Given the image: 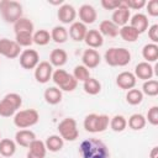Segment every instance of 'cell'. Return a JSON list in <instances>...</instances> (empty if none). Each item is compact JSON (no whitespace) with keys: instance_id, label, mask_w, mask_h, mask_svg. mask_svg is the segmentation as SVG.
Listing matches in <instances>:
<instances>
[{"instance_id":"6da1fadb","label":"cell","mask_w":158,"mask_h":158,"mask_svg":"<svg viewBox=\"0 0 158 158\" xmlns=\"http://www.w3.org/2000/svg\"><path fill=\"white\" fill-rule=\"evenodd\" d=\"M79 153L81 158H109L110 151L107 146L98 138L84 139L79 146Z\"/></svg>"},{"instance_id":"7a4b0ae2","label":"cell","mask_w":158,"mask_h":158,"mask_svg":"<svg viewBox=\"0 0 158 158\" xmlns=\"http://www.w3.org/2000/svg\"><path fill=\"white\" fill-rule=\"evenodd\" d=\"M105 60L111 67H125L131 62V53L123 47H112L105 52Z\"/></svg>"},{"instance_id":"3957f363","label":"cell","mask_w":158,"mask_h":158,"mask_svg":"<svg viewBox=\"0 0 158 158\" xmlns=\"http://www.w3.org/2000/svg\"><path fill=\"white\" fill-rule=\"evenodd\" d=\"M109 123H110V118L107 115L90 114L84 118V128L91 133L104 132L107 128Z\"/></svg>"},{"instance_id":"277c9868","label":"cell","mask_w":158,"mask_h":158,"mask_svg":"<svg viewBox=\"0 0 158 158\" xmlns=\"http://www.w3.org/2000/svg\"><path fill=\"white\" fill-rule=\"evenodd\" d=\"M22 104V98L16 93H10L4 96V99L0 101V116L2 117H10L12 116L17 109H20Z\"/></svg>"},{"instance_id":"5b68a950","label":"cell","mask_w":158,"mask_h":158,"mask_svg":"<svg viewBox=\"0 0 158 158\" xmlns=\"http://www.w3.org/2000/svg\"><path fill=\"white\" fill-rule=\"evenodd\" d=\"M40 120V115L35 109L21 110L14 116V125L19 128H27L36 125Z\"/></svg>"},{"instance_id":"8992f818","label":"cell","mask_w":158,"mask_h":158,"mask_svg":"<svg viewBox=\"0 0 158 158\" xmlns=\"http://www.w3.org/2000/svg\"><path fill=\"white\" fill-rule=\"evenodd\" d=\"M52 80L54 81L56 85L60 88V90H64V91H73L78 85L77 79L64 69L54 70L52 73Z\"/></svg>"},{"instance_id":"52a82bcc","label":"cell","mask_w":158,"mask_h":158,"mask_svg":"<svg viewBox=\"0 0 158 158\" xmlns=\"http://www.w3.org/2000/svg\"><path fill=\"white\" fill-rule=\"evenodd\" d=\"M0 11H1V15H2V17L6 22L15 23L19 19L22 17V6L17 1L5 0Z\"/></svg>"},{"instance_id":"ba28073f","label":"cell","mask_w":158,"mask_h":158,"mask_svg":"<svg viewBox=\"0 0 158 158\" xmlns=\"http://www.w3.org/2000/svg\"><path fill=\"white\" fill-rule=\"evenodd\" d=\"M59 135L65 141H75L79 136V131L77 128V121L73 117L63 118L58 125Z\"/></svg>"},{"instance_id":"9c48e42d","label":"cell","mask_w":158,"mask_h":158,"mask_svg":"<svg viewBox=\"0 0 158 158\" xmlns=\"http://www.w3.org/2000/svg\"><path fill=\"white\" fill-rule=\"evenodd\" d=\"M20 52H21V47L15 41H11L9 38L0 40V54L1 56L9 59H14L20 56Z\"/></svg>"},{"instance_id":"30bf717a","label":"cell","mask_w":158,"mask_h":158,"mask_svg":"<svg viewBox=\"0 0 158 158\" xmlns=\"http://www.w3.org/2000/svg\"><path fill=\"white\" fill-rule=\"evenodd\" d=\"M40 63V54L35 49H25L20 53V65L23 69H35Z\"/></svg>"},{"instance_id":"8fae6325","label":"cell","mask_w":158,"mask_h":158,"mask_svg":"<svg viewBox=\"0 0 158 158\" xmlns=\"http://www.w3.org/2000/svg\"><path fill=\"white\" fill-rule=\"evenodd\" d=\"M52 73H53V68L51 63L46 60L40 62L35 68V78L41 84H46L47 81H49V79L52 78Z\"/></svg>"},{"instance_id":"7c38bea8","label":"cell","mask_w":158,"mask_h":158,"mask_svg":"<svg viewBox=\"0 0 158 158\" xmlns=\"http://www.w3.org/2000/svg\"><path fill=\"white\" fill-rule=\"evenodd\" d=\"M130 19H131V12H130V10L126 6L125 0H122V5L118 9L114 10V12H112V22L117 27L118 26L122 27V26L127 25V22H128Z\"/></svg>"},{"instance_id":"4fadbf2b","label":"cell","mask_w":158,"mask_h":158,"mask_svg":"<svg viewBox=\"0 0 158 158\" xmlns=\"http://www.w3.org/2000/svg\"><path fill=\"white\" fill-rule=\"evenodd\" d=\"M81 60H83V65L84 67H86L88 69H93V68H96L100 64L101 58H100V54H99V52L96 49L89 48V49L84 51Z\"/></svg>"},{"instance_id":"5bb4252c","label":"cell","mask_w":158,"mask_h":158,"mask_svg":"<svg viewBox=\"0 0 158 158\" xmlns=\"http://www.w3.org/2000/svg\"><path fill=\"white\" fill-rule=\"evenodd\" d=\"M58 19L63 23H73L77 17V11L70 4H63L60 5L58 10Z\"/></svg>"},{"instance_id":"9a60e30c","label":"cell","mask_w":158,"mask_h":158,"mask_svg":"<svg viewBox=\"0 0 158 158\" xmlns=\"http://www.w3.org/2000/svg\"><path fill=\"white\" fill-rule=\"evenodd\" d=\"M136 77L133 73L131 72H122L117 75L116 78V84L118 88L123 89V90H130L133 89L136 85Z\"/></svg>"},{"instance_id":"2e32d148","label":"cell","mask_w":158,"mask_h":158,"mask_svg":"<svg viewBox=\"0 0 158 158\" xmlns=\"http://www.w3.org/2000/svg\"><path fill=\"white\" fill-rule=\"evenodd\" d=\"M96 10L89 5V4H84L79 7V19L80 22L84 25H89V23H94L96 20Z\"/></svg>"},{"instance_id":"e0dca14e","label":"cell","mask_w":158,"mask_h":158,"mask_svg":"<svg viewBox=\"0 0 158 158\" xmlns=\"http://www.w3.org/2000/svg\"><path fill=\"white\" fill-rule=\"evenodd\" d=\"M130 26L133 27L139 35L146 32L148 30V17L144 15V14H135L131 19H130Z\"/></svg>"},{"instance_id":"ac0fdd59","label":"cell","mask_w":158,"mask_h":158,"mask_svg":"<svg viewBox=\"0 0 158 158\" xmlns=\"http://www.w3.org/2000/svg\"><path fill=\"white\" fill-rule=\"evenodd\" d=\"M46 144L44 142L40 139H35L30 146H28V152H27V158H44L46 157Z\"/></svg>"},{"instance_id":"d6986e66","label":"cell","mask_w":158,"mask_h":158,"mask_svg":"<svg viewBox=\"0 0 158 158\" xmlns=\"http://www.w3.org/2000/svg\"><path fill=\"white\" fill-rule=\"evenodd\" d=\"M88 32V28H86V25L81 23L80 21H77V22H73L69 27V36L73 41L75 42H80L84 40L85 35Z\"/></svg>"},{"instance_id":"ffe728a7","label":"cell","mask_w":158,"mask_h":158,"mask_svg":"<svg viewBox=\"0 0 158 158\" xmlns=\"http://www.w3.org/2000/svg\"><path fill=\"white\" fill-rule=\"evenodd\" d=\"M153 74H154L153 67L147 62H141L135 68V77L138 78V79H142L144 81L152 79Z\"/></svg>"},{"instance_id":"44dd1931","label":"cell","mask_w":158,"mask_h":158,"mask_svg":"<svg viewBox=\"0 0 158 158\" xmlns=\"http://www.w3.org/2000/svg\"><path fill=\"white\" fill-rule=\"evenodd\" d=\"M35 139L36 135L31 130H20L15 135V142L22 147H28Z\"/></svg>"},{"instance_id":"7402d4cb","label":"cell","mask_w":158,"mask_h":158,"mask_svg":"<svg viewBox=\"0 0 158 158\" xmlns=\"http://www.w3.org/2000/svg\"><path fill=\"white\" fill-rule=\"evenodd\" d=\"M84 41L93 49L101 47L102 43H104L102 36H101V33L98 30H88V32H86V35L84 37Z\"/></svg>"},{"instance_id":"603a6c76","label":"cell","mask_w":158,"mask_h":158,"mask_svg":"<svg viewBox=\"0 0 158 158\" xmlns=\"http://www.w3.org/2000/svg\"><path fill=\"white\" fill-rule=\"evenodd\" d=\"M118 27L110 20H104L99 25V32L101 36H107V37H116L118 35Z\"/></svg>"},{"instance_id":"cb8c5ba5","label":"cell","mask_w":158,"mask_h":158,"mask_svg":"<svg viewBox=\"0 0 158 158\" xmlns=\"http://www.w3.org/2000/svg\"><path fill=\"white\" fill-rule=\"evenodd\" d=\"M67 59H68V54L64 49H60V48H56L51 52L49 54V62H51V65H56V67H62L67 63Z\"/></svg>"},{"instance_id":"d4e9b609","label":"cell","mask_w":158,"mask_h":158,"mask_svg":"<svg viewBox=\"0 0 158 158\" xmlns=\"http://www.w3.org/2000/svg\"><path fill=\"white\" fill-rule=\"evenodd\" d=\"M44 100L51 105H57L62 101V90L56 86H49L44 90Z\"/></svg>"},{"instance_id":"484cf974","label":"cell","mask_w":158,"mask_h":158,"mask_svg":"<svg viewBox=\"0 0 158 158\" xmlns=\"http://www.w3.org/2000/svg\"><path fill=\"white\" fill-rule=\"evenodd\" d=\"M14 30H15V35L16 33H32L33 23L31 20L26 17H21L14 23Z\"/></svg>"},{"instance_id":"4316f807","label":"cell","mask_w":158,"mask_h":158,"mask_svg":"<svg viewBox=\"0 0 158 158\" xmlns=\"http://www.w3.org/2000/svg\"><path fill=\"white\" fill-rule=\"evenodd\" d=\"M46 148L51 152H58L63 148V144H64V139L58 136V135H52V136H48L46 142Z\"/></svg>"},{"instance_id":"83f0119b","label":"cell","mask_w":158,"mask_h":158,"mask_svg":"<svg viewBox=\"0 0 158 158\" xmlns=\"http://www.w3.org/2000/svg\"><path fill=\"white\" fill-rule=\"evenodd\" d=\"M142 56L147 63L156 62L158 59V46L156 43H148L142 48Z\"/></svg>"},{"instance_id":"f1b7e54d","label":"cell","mask_w":158,"mask_h":158,"mask_svg":"<svg viewBox=\"0 0 158 158\" xmlns=\"http://www.w3.org/2000/svg\"><path fill=\"white\" fill-rule=\"evenodd\" d=\"M16 152V143L10 138L0 139V154L2 157H11Z\"/></svg>"},{"instance_id":"f546056e","label":"cell","mask_w":158,"mask_h":158,"mask_svg":"<svg viewBox=\"0 0 158 158\" xmlns=\"http://www.w3.org/2000/svg\"><path fill=\"white\" fill-rule=\"evenodd\" d=\"M68 31L63 26H54L51 31V40L56 43H64L68 40Z\"/></svg>"},{"instance_id":"4dcf8cb0","label":"cell","mask_w":158,"mask_h":158,"mask_svg":"<svg viewBox=\"0 0 158 158\" xmlns=\"http://www.w3.org/2000/svg\"><path fill=\"white\" fill-rule=\"evenodd\" d=\"M118 35L121 36V38H122L123 41H127V42H135V41L138 38V36H139V33H138L133 27H131L130 25L122 26V27L118 30Z\"/></svg>"},{"instance_id":"1f68e13d","label":"cell","mask_w":158,"mask_h":158,"mask_svg":"<svg viewBox=\"0 0 158 158\" xmlns=\"http://www.w3.org/2000/svg\"><path fill=\"white\" fill-rule=\"evenodd\" d=\"M83 88H84V91H85L86 94H89V95H96V94H99L100 90H101V84H100V81H99L98 79H95V78H89L88 80L84 81Z\"/></svg>"},{"instance_id":"d6a6232c","label":"cell","mask_w":158,"mask_h":158,"mask_svg":"<svg viewBox=\"0 0 158 158\" xmlns=\"http://www.w3.org/2000/svg\"><path fill=\"white\" fill-rule=\"evenodd\" d=\"M128 126H130V128H132L135 131L142 130L146 126V117L141 114H133L128 118Z\"/></svg>"},{"instance_id":"836d02e7","label":"cell","mask_w":158,"mask_h":158,"mask_svg":"<svg viewBox=\"0 0 158 158\" xmlns=\"http://www.w3.org/2000/svg\"><path fill=\"white\" fill-rule=\"evenodd\" d=\"M32 41L38 46H46L51 41V33L47 30H38L32 35Z\"/></svg>"},{"instance_id":"e575fe53","label":"cell","mask_w":158,"mask_h":158,"mask_svg":"<svg viewBox=\"0 0 158 158\" xmlns=\"http://www.w3.org/2000/svg\"><path fill=\"white\" fill-rule=\"evenodd\" d=\"M143 100V93L139 89H130L126 94V101L130 105H138Z\"/></svg>"},{"instance_id":"d590c367","label":"cell","mask_w":158,"mask_h":158,"mask_svg":"<svg viewBox=\"0 0 158 158\" xmlns=\"http://www.w3.org/2000/svg\"><path fill=\"white\" fill-rule=\"evenodd\" d=\"M142 93L148 96H156L158 95V81L156 79L146 80L142 85Z\"/></svg>"},{"instance_id":"8d00e7d4","label":"cell","mask_w":158,"mask_h":158,"mask_svg":"<svg viewBox=\"0 0 158 158\" xmlns=\"http://www.w3.org/2000/svg\"><path fill=\"white\" fill-rule=\"evenodd\" d=\"M127 126V121L122 115H116L110 120V127L115 132H122Z\"/></svg>"},{"instance_id":"74e56055","label":"cell","mask_w":158,"mask_h":158,"mask_svg":"<svg viewBox=\"0 0 158 158\" xmlns=\"http://www.w3.org/2000/svg\"><path fill=\"white\" fill-rule=\"evenodd\" d=\"M72 75L77 79V81H83V83L90 78L89 69H88L86 67H84L83 64H81V65H77V67L74 68V72H73Z\"/></svg>"},{"instance_id":"f35d334b","label":"cell","mask_w":158,"mask_h":158,"mask_svg":"<svg viewBox=\"0 0 158 158\" xmlns=\"http://www.w3.org/2000/svg\"><path fill=\"white\" fill-rule=\"evenodd\" d=\"M15 42L20 47H30L33 43V41H32V33H16Z\"/></svg>"},{"instance_id":"ab89813d","label":"cell","mask_w":158,"mask_h":158,"mask_svg":"<svg viewBox=\"0 0 158 158\" xmlns=\"http://www.w3.org/2000/svg\"><path fill=\"white\" fill-rule=\"evenodd\" d=\"M147 120L151 125H158V106H152L147 112Z\"/></svg>"},{"instance_id":"60d3db41","label":"cell","mask_w":158,"mask_h":158,"mask_svg":"<svg viewBox=\"0 0 158 158\" xmlns=\"http://www.w3.org/2000/svg\"><path fill=\"white\" fill-rule=\"evenodd\" d=\"M122 5V0H101V6L106 10H116Z\"/></svg>"},{"instance_id":"b9f144b4","label":"cell","mask_w":158,"mask_h":158,"mask_svg":"<svg viewBox=\"0 0 158 158\" xmlns=\"http://www.w3.org/2000/svg\"><path fill=\"white\" fill-rule=\"evenodd\" d=\"M127 9H133V10H139L143 6H146V1L144 0H125Z\"/></svg>"},{"instance_id":"7bdbcfd3","label":"cell","mask_w":158,"mask_h":158,"mask_svg":"<svg viewBox=\"0 0 158 158\" xmlns=\"http://www.w3.org/2000/svg\"><path fill=\"white\" fill-rule=\"evenodd\" d=\"M147 12L151 16H158V0H151L146 2Z\"/></svg>"},{"instance_id":"ee69618b","label":"cell","mask_w":158,"mask_h":158,"mask_svg":"<svg viewBox=\"0 0 158 158\" xmlns=\"http://www.w3.org/2000/svg\"><path fill=\"white\" fill-rule=\"evenodd\" d=\"M148 37L152 40V43L157 44V42H158V25L157 23L148 27Z\"/></svg>"},{"instance_id":"f6af8a7d","label":"cell","mask_w":158,"mask_h":158,"mask_svg":"<svg viewBox=\"0 0 158 158\" xmlns=\"http://www.w3.org/2000/svg\"><path fill=\"white\" fill-rule=\"evenodd\" d=\"M157 156H158V147H153L149 153V158H157Z\"/></svg>"},{"instance_id":"bcb514c9","label":"cell","mask_w":158,"mask_h":158,"mask_svg":"<svg viewBox=\"0 0 158 158\" xmlns=\"http://www.w3.org/2000/svg\"><path fill=\"white\" fill-rule=\"evenodd\" d=\"M48 2L52 4V5H63V1H62V0H59V1H51V0H49Z\"/></svg>"},{"instance_id":"7dc6e473","label":"cell","mask_w":158,"mask_h":158,"mask_svg":"<svg viewBox=\"0 0 158 158\" xmlns=\"http://www.w3.org/2000/svg\"><path fill=\"white\" fill-rule=\"evenodd\" d=\"M4 1H5V0H0V9H1V6H2V4H4Z\"/></svg>"},{"instance_id":"c3c4849f","label":"cell","mask_w":158,"mask_h":158,"mask_svg":"<svg viewBox=\"0 0 158 158\" xmlns=\"http://www.w3.org/2000/svg\"><path fill=\"white\" fill-rule=\"evenodd\" d=\"M0 137H1V135H0Z\"/></svg>"},{"instance_id":"681fc988","label":"cell","mask_w":158,"mask_h":158,"mask_svg":"<svg viewBox=\"0 0 158 158\" xmlns=\"http://www.w3.org/2000/svg\"><path fill=\"white\" fill-rule=\"evenodd\" d=\"M0 158H1V157H0Z\"/></svg>"}]
</instances>
